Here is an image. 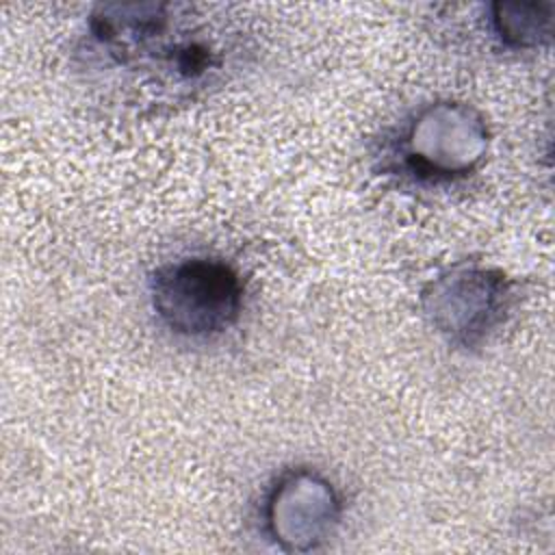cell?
<instances>
[{
  "label": "cell",
  "instance_id": "obj_5",
  "mask_svg": "<svg viewBox=\"0 0 555 555\" xmlns=\"http://www.w3.org/2000/svg\"><path fill=\"white\" fill-rule=\"evenodd\" d=\"M340 496L314 468L282 473L262 505L267 535L288 553H308L334 535L340 522Z\"/></svg>",
  "mask_w": 555,
  "mask_h": 555
},
{
  "label": "cell",
  "instance_id": "obj_2",
  "mask_svg": "<svg viewBox=\"0 0 555 555\" xmlns=\"http://www.w3.org/2000/svg\"><path fill=\"white\" fill-rule=\"evenodd\" d=\"M488 147V124L473 104L436 100L405 121L390 156L412 180L442 184L475 173L486 160Z\"/></svg>",
  "mask_w": 555,
  "mask_h": 555
},
{
  "label": "cell",
  "instance_id": "obj_4",
  "mask_svg": "<svg viewBox=\"0 0 555 555\" xmlns=\"http://www.w3.org/2000/svg\"><path fill=\"white\" fill-rule=\"evenodd\" d=\"M421 304L438 336L470 349L503 325L512 306V284L494 267L457 262L427 282Z\"/></svg>",
  "mask_w": 555,
  "mask_h": 555
},
{
  "label": "cell",
  "instance_id": "obj_6",
  "mask_svg": "<svg viewBox=\"0 0 555 555\" xmlns=\"http://www.w3.org/2000/svg\"><path fill=\"white\" fill-rule=\"evenodd\" d=\"M488 17V33L501 48L512 52H527L546 48L553 39L551 0L544 2H492L483 7Z\"/></svg>",
  "mask_w": 555,
  "mask_h": 555
},
{
  "label": "cell",
  "instance_id": "obj_3",
  "mask_svg": "<svg viewBox=\"0 0 555 555\" xmlns=\"http://www.w3.org/2000/svg\"><path fill=\"white\" fill-rule=\"evenodd\" d=\"M150 306L171 334L212 338L238 321L243 282L225 260L210 256L178 258L152 273Z\"/></svg>",
  "mask_w": 555,
  "mask_h": 555
},
{
  "label": "cell",
  "instance_id": "obj_1",
  "mask_svg": "<svg viewBox=\"0 0 555 555\" xmlns=\"http://www.w3.org/2000/svg\"><path fill=\"white\" fill-rule=\"evenodd\" d=\"M254 39L232 7L202 2L98 4L76 46L85 82L139 113L193 104L228 85Z\"/></svg>",
  "mask_w": 555,
  "mask_h": 555
}]
</instances>
